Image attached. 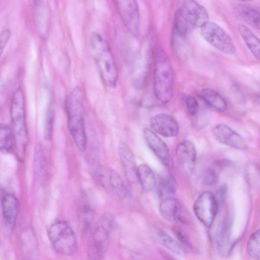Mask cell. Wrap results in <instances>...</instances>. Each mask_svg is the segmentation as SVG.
<instances>
[{"mask_svg":"<svg viewBox=\"0 0 260 260\" xmlns=\"http://www.w3.org/2000/svg\"><path fill=\"white\" fill-rule=\"evenodd\" d=\"M151 130L164 137L177 136L179 126L172 116L166 113H160L153 116L150 120Z\"/></svg>","mask_w":260,"mask_h":260,"instance_id":"obj_14","label":"cell"},{"mask_svg":"<svg viewBox=\"0 0 260 260\" xmlns=\"http://www.w3.org/2000/svg\"><path fill=\"white\" fill-rule=\"evenodd\" d=\"M176 183L171 177L161 179L158 186V194L162 200L174 198L176 191Z\"/></svg>","mask_w":260,"mask_h":260,"instance_id":"obj_25","label":"cell"},{"mask_svg":"<svg viewBox=\"0 0 260 260\" xmlns=\"http://www.w3.org/2000/svg\"><path fill=\"white\" fill-rule=\"evenodd\" d=\"M177 11L191 27L201 28L209 21V15L206 9L194 1H183Z\"/></svg>","mask_w":260,"mask_h":260,"instance_id":"obj_11","label":"cell"},{"mask_svg":"<svg viewBox=\"0 0 260 260\" xmlns=\"http://www.w3.org/2000/svg\"><path fill=\"white\" fill-rule=\"evenodd\" d=\"M11 128L5 124L0 126V147L1 150L11 152L14 147V136Z\"/></svg>","mask_w":260,"mask_h":260,"instance_id":"obj_26","label":"cell"},{"mask_svg":"<svg viewBox=\"0 0 260 260\" xmlns=\"http://www.w3.org/2000/svg\"><path fill=\"white\" fill-rule=\"evenodd\" d=\"M238 29L248 48L254 56L260 60V39L242 24L239 25Z\"/></svg>","mask_w":260,"mask_h":260,"instance_id":"obj_21","label":"cell"},{"mask_svg":"<svg viewBox=\"0 0 260 260\" xmlns=\"http://www.w3.org/2000/svg\"><path fill=\"white\" fill-rule=\"evenodd\" d=\"M116 5L128 31L135 38H138L140 34V20L137 2L134 0L118 1Z\"/></svg>","mask_w":260,"mask_h":260,"instance_id":"obj_9","label":"cell"},{"mask_svg":"<svg viewBox=\"0 0 260 260\" xmlns=\"http://www.w3.org/2000/svg\"><path fill=\"white\" fill-rule=\"evenodd\" d=\"M173 73L170 59L161 49L157 51L153 72V90L157 99L169 103L173 95Z\"/></svg>","mask_w":260,"mask_h":260,"instance_id":"obj_4","label":"cell"},{"mask_svg":"<svg viewBox=\"0 0 260 260\" xmlns=\"http://www.w3.org/2000/svg\"><path fill=\"white\" fill-rule=\"evenodd\" d=\"M17 198L9 192L3 194L1 200L3 221L5 231L11 235L15 228L19 213Z\"/></svg>","mask_w":260,"mask_h":260,"instance_id":"obj_12","label":"cell"},{"mask_svg":"<svg viewBox=\"0 0 260 260\" xmlns=\"http://www.w3.org/2000/svg\"><path fill=\"white\" fill-rule=\"evenodd\" d=\"M139 260H142V259H139Z\"/></svg>","mask_w":260,"mask_h":260,"instance_id":"obj_34","label":"cell"},{"mask_svg":"<svg viewBox=\"0 0 260 260\" xmlns=\"http://www.w3.org/2000/svg\"><path fill=\"white\" fill-rule=\"evenodd\" d=\"M217 180V176L215 171L212 169H209L206 171L203 177V183L206 186L214 184Z\"/></svg>","mask_w":260,"mask_h":260,"instance_id":"obj_31","label":"cell"},{"mask_svg":"<svg viewBox=\"0 0 260 260\" xmlns=\"http://www.w3.org/2000/svg\"><path fill=\"white\" fill-rule=\"evenodd\" d=\"M161 253L162 256L166 260H176L169 253L166 252V251H161Z\"/></svg>","mask_w":260,"mask_h":260,"instance_id":"obj_33","label":"cell"},{"mask_svg":"<svg viewBox=\"0 0 260 260\" xmlns=\"http://www.w3.org/2000/svg\"><path fill=\"white\" fill-rule=\"evenodd\" d=\"M68 127L73 140L81 151L87 148L84 116V95L82 90L76 87L68 95L66 100Z\"/></svg>","mask_w":260,"mask_h":260,"instance_id":"obj_1","label":"cell"},{"mask_svg":"<svg viewBox=\"0 0 260 260\" xmlns=\"http://www.w3.org/2000/svg\"><path fill=\"white\" fill-rule=\"evenodd\" d=\"M213 133L215 138L222 144L238 149H244L246 147L242 137L224 124L216 125Z\"/></svg>","mask_w":260,"mask_h":260,"instance_id":"obj_17","label":"cell"},{"mask_svg":"<svg viewBox=\"0 0 260 260\" xmlns=\"http://www.w3.org/2000/svg\"><path fill=\"white\" fill-rule=\"evenodd\" d=\"M200 97L211 107L219 112H224L226 104L224 99L214 89L205 88L199 92Z\"/></svg>","mask_w":260,"mask_h":260,"instance_id":"obj_23","label":"cell"},{"mask_svg":"<svg viewBox=\"0 0 260 260\" xmlns=\"http://www.w3.org/2000/svg\"><path fill=\"white\" fill-rule=\"evenodd\" d=\"M115 219L110 213L102 215L91 231L87 249L88 260H104L108 250Z\"/></svg>","mask_w":260,"mask_h":260,"instance_id":"obj_3","label":"cell"},{"mask_svg":"<svg viewBox=\"0 0 260 260\" xmlns=\"http://www.w3.org/2000/svg\"><path fill=\"white\" fill-rule=\"evenodd\" d=\"M218 210V201L211 191L201 193L193 205L194 214L198 220L207 227H211Z\"/></svg>","mask_w":260,"mask_h":260,"instance_id":"obj_8","label":"cell"},{"mask_svg":"<svg viewBox=\"0 0 260 260\" xmlns=\"http://www.w3.org/2000/svg\"><path fill=\"white\" fill-rule=\"evenodd\" d=\"M159 211L161 216L170 222L182 224L191 222V216L187 210L174 198L162 200Z\"/></svg>","mask_w":260,"mask_h":260,"instance_id":"obj_10","label":"cell"},{"mask_svg":"<svg viewBox=\"0 0 260 260\" xmlns=\"http://www.w3.org/2000/svg\"><path fill=\"white\" fill-rule=\"evenodd\" d=\"M47 235L54 250L65 256L74 254L78 249L76 234L71 226L65 221L58 220L48 228Z\"/></svg>","mask_w":260,"mask_h":260,"instance_id":"obj_6","label":"cell"},{"mask_svg":"<svg viewBox=\"0 0 260 260\" xmlns=\"http://www.w3.org/2000/svg\"><path fill=\"white\" fill-rule=\"evenodd\" d=\"M11 31L9 29L4 30L1 34L0 36V44H1V52H3L4 49L6 46L7 43L11 36Z\"/></svg>","mask_w":260,"mask_h":260,"instance_id":"obj_32","label":"cell"},{"mask_svg":"<svg viewBox=\"0 0 260 260\" xmlns=\"http://www.w3.org/2000/svg\"><path fill=\"white\" fill-rule=\"evenodd\" d=\"M154 233L157 241L162 246L176 255H183L184 254L183 247L167 232L158 228L155 230Z\"/></svg>","mask_w":260,"mask_h":260,"instance_id":"obj_19","label":"cell"},{"mask_svg":"<svg viewBox=\"0 0 260 260\" xmlns=\"http://www.w3.org/2000/svg\"><path fill=\"white\" fill-rule=\"evenodd\" d=\"M138 179L142 189L145 192L152 191L156 185V179L152 170L146 164L138 167Z\"/></svg>","mask_w":260,"mask_h":260,"instance_id":"obj_20","label":"cell"},{"mask_svg":"<svg viewBox=\"0 0 260 260\" xmlns=\"http://www.w3.org/2000/svg\"><path fill=\"white\" fill-rule=\"evenodd\" d=\"M234 10L238 17L260 31V12L245 5L236 6Z\"/></svg>","mask_w":260,"mask_h":260,"instance_id":"obj_22","label":"cell"},{"mask_svg":"<svg viewBox=\"0 0 260 260\" xmlns=\"http://www.w3.org/2000/svg\"><path fill=\"white\" fill-rule=\"evenodd\" d=\"M249 256L255 260H260V229L250 236L247 245Z\"/></svg>","mask_w":260,"mask_h":260,"instance_id":"obj_27","label":"cell"},{"mask_svg":"<svg viewBox=\"0 0 260 260\" xmlns=\"http://www.w3.org/2000/svg\"><path fill=\"white\" fill-rule=\"evenodd\" d=\"M118 153L123 168L126 180L131 185L138 182V166L136 159L132 150L124 142H120L118 146Z\"/></svg>","mask_w":260,"mask_h":260,"instance_id":"obj_15","label":"cell"},{"mask_svg":"<svg viewBox=\"0 0 260 260\" xmlns=\"http://www.w3.org/2000/svg\"><path fill=\"white\" fill-rule=\"evenodd\" d=\"M89 47L104 83L109 87H115L118 71L108 43L101 35L94 32L90 37Z\"/></svg>","mask_w":260,"mask_h":260,"instance_id":"obj_2","label":"cell"},{"mask_svg":"<svg viewBox=\"0 0 260 260\" xmlns=\"http://www.w3.org/2000/svg\"><path fill=\"white\" fill-rule=\"evenodd\" d=\"M10 115L17 153L23 159L28 142L23 94L19 88L14 92L11 100Z\"/></svg>","mask_w":260,"mask_h":260,"instance_id":"obj_5","label":"cell"},{"mask_svg":"<svg viewBox=\"0 0 260 260\" xmlns=\"http://www.w3.org/2000/svg\"><path fill=\"white\" fill-rule=\"evenodd\" d=\"M184 103L189 115L192 117H196L200 110L197 99L192 95H187L184 98Z\"/></svg>","mask_w":260,"mask_h":260,"instance_id":"obj_29","label":"cell"},{"mask_svg":"<svg viewBox=\"0 0 260 260\" xmlns=\"http://www.w3.org/2000/svg\"><path fill=\"white\" fill-rule=\"evenodd\" d=\"M200 28L203 38L211 46L228 54L235 52L236 47L232 38L218 24L208 21Z\"/></svg>","mask_w":260,"mask_h":260,"instance_id":"obj_7","label":"cell"},{"mask_svg":"<svg viewBox=\"0 0 260 260\" xmlns=\"http://www.w3.org/2000/svg\"><path fill=\"white\" fill-rule=\"evenodd\" d=\"M143 133L148 147L165 165H169L170 152L166 143L151 129L145 128Z\"/></svg>","mask_w":260,"mask_h":260,"instance_id":"obj_18","label":"cell"},{"mask_svg":"<svg viewBox=\"0 0 260 260\" xmlns=\"http://www.w3.org/2000/svg\"><path fill=\"white\" fill-rule=\"evenodd\" d=\"M96 178L106 188L119 198L127 196V190L120 176L112 169H100Z\"/></svg>","mask_w":260,"mask_h":260,"instance_id":"obj_13","label":"cell"},{"mask_svg":"<svg viewBox=\"0 0 260 260\" xmlns=\"http://www.w3.org/2000/svg\"><path fill=\"white\" fill-rule=\"evenodd\" d=\"M174 233L178 241L183 247L187 249H193V243L191 239L187 232L180 226H175L173 228Z\"/></svg>","mask_w":260,"mask_h":260,"instance_id":"obj_28","label":"cell"},{"mask_svg":"<svg viewBox=\"0 0 260 260\" xmlns=\"http://www.w3.org/2000/svg\"><path fill=\"white\" fill-rule=\"evenodd\" d=\"M176 157L179 164L188 173L194 170L197 152L193 143L189 140H184L177 145Z\"/></svg>","mask_w":260,"mask_h":260,"instance_id":"obj_16","label":"cell"},{"mask_svg":"<svg viewBox=\"0 0 260 260\" xmlns=\"http://www.w3.org/2000/svg\"><path fill=\"white\" fill-rule=\"evenodd\" d=\"M78 217L82 232H86L90 228L94 218L93 210L87 201L82 202L78 209Z\"/></svg>","mask_w":260,"mask_h":260,"instance_id":"obj_24","label":"cell"},{"mask_svg":"<svg viewBox=\"0 0 260 260\" xmlns=\"http://www.w3.org/2000/svg\"><path fill=\"white\" fill-rule=\"evenodd\" d=\"M53 113L51 109H49L45 121L44 126V138L50 140L52 137L53 127Z\"/></svg>","mask_w":260,"mask_h":260,"instance_id":"obj_30","label":"cell"}]
</instances>
